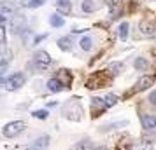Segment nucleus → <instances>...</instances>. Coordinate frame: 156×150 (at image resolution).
I'll return each instance as SVG.
<instances>
[{
  "label": "nucleus",
  "instance_id": "obj_1",
  "mask_svg": "<svg viewBox=\"0 0 156 150\" xmlns=\"http://www.w3.org/2000/svg\"><path fill=\"white\" fill-rule=\"evenodd\" d=\"M63 117L69 119V121L79 122L83 119V108H81V105H79L77 101H69L63 107Z\"/></svg>",
  "mask_w": 156,
  "mask_h": 150
},
{
  "label": "nucleus",
  "instance_id": "obj_2",
  "mask_svg": "<svg viewBox=\"0 0 156 150\" xmlns=\"http://www.w3.org/2000/svg\"><path fill=\"white\" fill-rule=\"evenodd\" d=\"M109 82H111V77L107 75V72H98V73H93L91 77L88 79L86 82V86L90 87V89H95V87H105L109 86Z\"/></svg>",
  "mask_w": 156,
  "mask_h": 150
},
{
  "label": "nucleus",
  "instance_id": "obj_3",
  "mask_svg": "<svg viewBox=\"0 0 156 150\" xmlns=\"http://www.w3.org/2000/svg\"><path fill=\"white\" fill-rule=\"evenodd\" d=\"M25 128H27V124L23 121H12V122H9V124L4 126L2 133H4L5 138H16L18 135H21L23 131H25Z\"/></svg>",
  "mask_w": 156,
  "mask_h": 150
},
{
  "label": "nucleus",
  "instance_id": "obj_4",
  "mask_svg": "<svg viewBox=\"0 0 156 150\" xmlns=\"http://www.w3.org/2000/svg\"><path fill=\"white\" fill-rule=\"evenodd\" d=\"M21 86H25V75L20 73V72H16V73H12L9 79H5V87H7V91H16V89H20Z\"/></svg>",
  "mask_w": 156,
  "mask_h": 150
},
{
  "label": "nucleus",
  "instance_id": "obj_5",
  "mask_svg": "<svg viewBox=\"0 0 156 150\" xmlns=\"http://www.w3.org/2000/svg\"><path fill=\"white\" fill-rule=\"evenodd\" d=\"M51 65V56L46 52V51H37L34 54V66L42 70V68H48Z\"/></svg>",
  "mask_w": 156,
  "mask_h": 150
},
{
  "label": "nucleus",
  "instance_id": "obj_6",
  "mask_svg": "<svg viewBox=\"0 0 156 150\" xmlns=\"http://www.w3.org/2000/svg\"><path fill=\"white\" fill-rule=\"evenodd\" d=\"M25 28H27V18H25V16H14V18L11 19V32L20 33V32H23Z\"/></svg>",
  "mask_w": 156,
  "mask_h": 150
},
{
  "label": "nucleus",
  "instance_id": "obj_7",
  "mask_svg": "<svg viewBox=\"0 0 156 150\" xmlns=\"http://www.w3.org/2000/svg\"><path fill=\"white\" fill-rule=\"evenodd\" d=\"M140 124L146 131H153V129H156V117L151 115V114H142L140 115Z\"/></svg>",
  "mask_w": 156,
  "mask_h": 150
},
{
  "label": "nucleus",
  "instance_id": "obj_8",
  "mask_svg": "<svg viewBox=\"0 0 156 150\" xmlns=\"http://www.w3.org/2000/svg\"><path fill=\"white\" fill-rule=\"evenodd\" d=\"M139 32H140L142 37H154V35H156L154 25H153V23H149V21L139 23Z\"/></svg>",
  "mask_w": 156,
  "mask_h": 150
},
{
  "label": "nucleus",
  "instance_id": "obj_9",
  "mask_svg": "<svg viewBox=\"0 0 156 150\" xmlns=\"http://www.w3.org/2000/svg\"><path fill=\"white\" fill-rule=\"evenodd\" d=\"M107 108L105 105V100H102V98H93L91 100V112H93V117H97V115H102V112Z\"/></svg>",
  "mask_w": 156,
  "mask_h": 150
},
{
  "label": "nucleus",
  "instance_id": "obj_10",
  "mask_svg": "<svg viewBox=\"0 0 156 150\" xmlns=\"http://www.w3.org/2000/svg\"><path fill=\"white\" fill-rule=\"evenodd\" d=\"M154 84V77H151V75H144L140 79L137 80V86H135L133 91H144V89H149V87Z\"/></svg>",
  "mask_w": 156,
  "mask_h": 150
},
{
  "label": "nucleus",
  "instance_id": "obj_11",
  "mask_svg": "<svg viewBox=\"0 0 156 150\" xmlns=\"http://www.w3.org/2000/svg\"><path fill=\"white\" fill-rule=\"evenodd\" d=\"M48 147H49V136L42 135V136H39L35 142L32 143L30 150H48Z\"/></svg>",
  "mask_w": 156,
  "mask_h": 150
},
{
  "label": "nucleus",
  "instance_id": "obj_12",
  "mask_svg": "<svg viewBox=\"0 0 156 150\" xmlns=\"http://www.w3.org/2000/svg\"><path fill=\"white\" fill-rule=\"evenodd\" d=\"M23 5H25L23 0H2V7H7L9 11H12V12L20 11Z\"/></svg>",
  "mask_w": 156,
  "mask_h": 150
},
{
  "label": "nucleus",
  "instance_id": "obj_13",
  "mask_svg": "<svg viewBox=\"0 0 156 150\" xmlns=\"http://www.w3.org/2000/svg\"><path fill=\"white\" fill-rule=\"evenodd\" d=\"M97 9H98L97 0H83V2H81V11H83V12H86V14L95 12Z\"/></svg>",
  "mask_w": 156,
  "mask_h": 150
},
{
  "label": "nucleus",
  "instance_id": "obj_14",
  "mask_svg": "<svg viewBox=\"0 0 156 150\" xmlns=\"http://www.w3.org/2000/svg\"><path fill=\"white\" fill-rule=\"evenodd\" d=\"M56 79L63 84V86H70L72 84V73L69 70H58Z\"/></svg>",
  "mask_w": 156,
  "mask_h": 150
},
{
  "label": "nucleus",
  "instance_id": "obj_15",
  "mask_svg": "<svg viewBox=\"0 0 156 150\" xmlns=\"http://www.w3.org/2000/svg\"><path fill=\"white\" fill-rule=\"evenodd\" d=\"M63 87H65V86L56 79V77L48 80V89H49L51 93H60V91H63Z\"/></svg>",
  "mask_w": 156,
  "mask_h": 150
},
{
  "label": "nucleus",
  "instance_id": "obj_16",
  "mask_svg": "<svg viewBox=\"0 0 156 150\" xmlns=\"http://www.w3.org/2000/svg\"><path fill=\"white\" fill-rule=\"evenodd\" d=\"M55 5H56V9H58V11H62V12H70L72 2H70V0H56V2H55Z\"/></svg>",
  "mask_w": 156,
  "mask_h": 150
},
{
  "label": "nucleus",
  "instance_id": "obj_17",
  "mask_svg": "<svg viewBox=\"0 0 156 150\" xmlns=\"http://www.w3.org/2000/svg\"><path fill=\"white\" fill-rule=\"evenodd\" d=\"M118 32H119V38L123 40V42H125V40L128 38V35H130V25H128L126 21H123V23L119 25Z\"/></svg>",
  "mask_w": 156,
  "mask_h": 150
},
{
  "label": "nucleus",
  "instance_id": "obj_18",
  "mask_svg": "<svg viewBox=\"0 0 156 150\" xmlns=\"http://www.w3.org/2000/svg\"><path fill=\"white\" fill-rule=\"evenodd\" d=\"M58 47H60L62 51H70L72 38L70 37H62V38H58Z\"/></svg>",
  "mask_w": 156,
  "mask_h": 150
},
{
  "label": "nucleus",
  "instance_id": "obj_19",
  "mask_svg": "<svg viewBox=\"0 0 156 150\" xmlns=\"http://www.w3.org/2000/svg\"><path fill=\"white\" fill-rule=\"evenodd\" d=\"M79 47L83 51H91V47H93V38L91 37H83L81 40H79Z\"/></svg>",
  "mask_w": 156,
  "mask_h": 150
},
{
  "label": "nucleus",
  "instance_id": "obj_20",
  "mask_svg": "<svg viewBox=\"0 0 156 150\" xmlns=\"http://www.w3.org/2000/svg\"><path fill=\"white\" fill-rule=\"evenodd\" d=\"M49 25L51 26H55V28H60V26H63L65 25V19L60 14H53L49 18Z\"/></svg>",
  "mask_w": 156,
  "mask_h": 150
},
{
  "label": "nucleus",
  "instance_id": "obj_21",
  "mask_svg": "<svg viewBox=\"0 0 156 150\" xmlns=\"http://www.w3.org/2000/svg\"><path fill=\"white\" fill-rule=\"evenodd\" d=\"M133 66L137 68V70H140V72L147 70V59H146V58H142V56L135 58V61H133Z\"/></svg>",
  "mask_w": 156,
  "mask_h": 150
},
{
  "label": "nucleus",
  "instance_id": "obj_22",
  "mask_svg": "<svg viewBox=\"0 0 156 150\" xmlns=\"http://www.w3.org/2000/svg\"><path fill=\"white\" fill-rule=\"evenodd\" d=\"M0 16H2V21H7L9 18H14V12L9 11L7 7H0Z\"/></svg>",
  "mask_w": 156,
  "mask_h": 150
},
{
  "label": "nucleus",
  "instance_id": "obj_23",
  "mask_svg": "<svg viewBox=\"0 0 156 150\" xmlns=\"http://www.w3.org/2000/svg\"><path fill=\"white\" fill-rule=\"evenodd\" d=\"M104 100H105L107 107H112V105H116V103H118V96H116V94H107Z\"/></svg>",
  "mask_w": 156,
  "mask_h": 150
},
{
  "label": "nucleus",
  "instance_id": "obj_24",
  "mask_svg": "<svg viewBox=\"0 0 156 150\" xmlns=\"http://www.w3.org/2000/svg\"><path fill=\"white\" fill-rule=\"evenodd\" d=\"M44 4H46V0H30V2H27V5L30 9H37V7H41V5H44Z\"/></svg>",
  "mask_w": 156,
  "mask_h": 150
},
{
  "label": "nucleus",
  "instance_id": "obj_25",
  "mask_svg": "<svg viewBox=\"0 0 156 150\" xmlns=\"http://www.w3.org/2000/svg\"><path fill=\"white\" fill-rule=\"evenodd\" d=\"M34 117H35V119H48V110H35V112H34Z\"/></svg>",
  "mask_w": 156,
  "mask_h": 150
},
{
  "label": "nucleus",
  "instance_id": "obj_26",
  "mask_svg": "<svg viewBox=\"0 0 156 150\" xmlns=\"http://www.w3.org/2000/svg\"><path fill=\"white\" fill-rule=\"evenodd\" d=\"M109 70H112V73L116 75V73H119V72L123 70V63H111Z\"/></svg>",
  "mask_w": 156,
  "mask_h": 150
},
{
  "label": "nucleus",
  "instance_id": "obj_27",
  "mask_svg": "<svg viewBox=\"0 0 156 150\" xmlns=\"http://www.w3.org/2000/svg\"><path fill=\"white\" fill-rule=\"evenodd\" d=\"M77 150H93V147L90 142H81L77 145Z\"/></svg>",
  "mask_w": 156,
  "mask_h": 150
},
{
  "label": "nucleus",
  "instance_id": "obj_28",
  "mask_svg": "<svg viewBox=\"0 0 156 150\" xmlns=\"http://www.w3.org/2000/svg\"><path fill=\"white\" fill-rule=\"evenodd\" d=\"M149 101H151L153 105H156V89H154L151 94H149Z\"/></svg>",
  "mask_w": 156,
  "mask_h": 150
},
{
  "label": "nucleus",
  "instance_id": "obj_29",
  "mask_svg": "<svg viewBox=\"0 0 156 150\" xmlns=\"http://www.w3.org/2000/svg\"><path fill=\"white\" fill-rule=\"evenodd\" d=\"M46 38V35H37L35 38H34V45H37V44L41 42V40H44Z\"/></svg>",
  "mask_w": 156,
  "mask_h": 150
},
{
  "label": "nucleus",
  "instance_id": "obj_30",
  "mask_svg": "<svg viewBox=\"0 0 156 150\" xmlns=\"http://www.w3.org/2000/svg\"><path fill=\"white\" fill-rule=\"evenodd\" d=\"M116 150H130V147H128V145H125V143H119V145L116 147Z\"/></svg>",
  "mask_w": 156,
  "mask_h": 150
},
{
  "label": "nucleus",
  "instance_id": "obj_31",
  "mask_svg": "<svg viewBox=\"0 0 156 150\" xmlns=\"http://www.w3.org/2000/svg\"><path fill=\"white\" fill-rule=\"evenodd\" d=\"M144 140H147V143H151V140H154V136H151V135H146V136H144Z\"/></svg>",
  "mask_w": 156,
  "mask_h": 150
}]
</instances>
